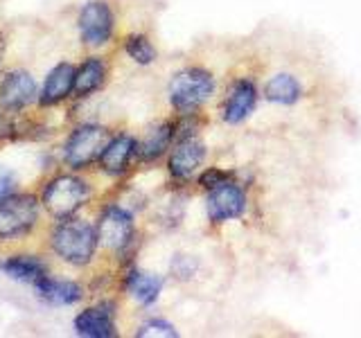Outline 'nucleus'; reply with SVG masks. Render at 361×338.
Instances as JSON below:
<instances>
[{"instance_id": "obj_2", "label": "nucleus", "mask_w": 361, "mask_h": 338, "mask_svg": "<svg viewBox=\"0 0 361 338\" xmlns=\"http://www.w3.org/2000/svg\"><path fill=\"white\" fill-rule=\"evenodd\" d=\"M214 77L206 68L190 65L185 70H180L172 77V82L167 86L169 104L180 115L185 113H197L206 101L214 95Z\"/></svg>"}, {"instance_id": "obj_21", "label": "nucleus", "mask_w": 361, "mask_h": 338, "mask_svg": "<svg viewBox=\"0 0 361 338\" xmlns=\"http://www.w3.org/2000/svg\"><path fill=\"white\" fill-rule=\"evenodd\" d=\"M124 52L129 54V59H133L138 65H152L156 61V48L149 41V37L145 34H129L127 41H124Z\"/></svg>"}, {"instance_id": "obj_14", "label": "nucleus", "mask_w": 361, "mask_h": 338, "mask_svg": "<svg viewBox=\"0 0 361 338\" xmlns=\"http://www.w3.org/2000/svg\"><path fill=\"white\" fill-rule=\"evenodd\" d=\"M73 86H75V65H71V63L54 65L50 75L45 77V84L39 93V104L41 106L59 104V101H63L73 93Z\"/></svg>"}, {"instance_id": "obj_9", "label": "nucleus", "mask_w": 361, "mask_h": 338, "mask_svg": "<svg viewBox=\"0 0 361 338\" xmlns=\"http://www.w3.org/2000/svg\"><path fill=\"white\" fill-rule=\"evenodd\" d=\"M259 101V90L257 84L251 77H240L231 84L228 93L224 97L221 104V120L231 127L246 122L253 115V111L257 108Z\"/></svg>"}, {"instance_id": "obj_4", "label": "nucleus", "mask_w": 361, "mask_h": 338, "mask_svg": "<svg viewBox=\"0 0 361 338\" xmlns=\"http://www.w3.org/2000/svg\"><path fill=\"white\" fill-rule=\"evenodd\" d=\"M39 219V201L32 194H14L0 199V242L27 234Z\"/></svg>"}, {"instance_id": "obj_6", "label": "nucleus", "mask_w": 361, "mask_h": 338, "mask_svg": "<svg viewBox=\"0 0 361 338\" xmlns=\"http://www.w3.org/2000/svg\"><path fill=\"white\" fill-rule=\"evenodd\" d=\"M248 208V196L246 189L235 183V180H226V183L208 189L206 196V212L210 223H226L242 219Z\"/></svg>"}, {"instance_id": "obj_8", "label": "nucleus", "mask_w": 361, "mask_h": 338, "mask_svg": "<svg viewBox=\"0 0 361 338\" xmlns=\"http://www.w3.org/2000/svg\"><path fill=\"white\" fill-rule=\"evenodd\" d=\"M79 37L88 45V48H102L113 37V27H116V16H113L111 7L104 0H93L82 7L77 18Z\"/></svg>"}, {"instance_id": "obj_20", "label": "nucleus", "mask_w": 361, "mask_h": 338, "mask_svg": "<svg viewBox=\"0 0 361 338\" xmlns=\"http://www.w3.org/2000/svg\"><path fill=\"white\" fill-rule=\"evenodd\" d=\"M172 142H174V124L158 122L145 133L142 142H138V156L142 161H156V158H161L169 149Z\"/></svg>"}, {"instance_id": "obj_15", "label": "nucleus", "mask_w": 361, "mask_h": 338, "mask_svg": "<svg viewBox=\"0 0 361 338\" xmlns=\"http://www.w3.org/2000/svg\"><path fill=\"white\" fill-rule=\"evenodd\" d=\"M39 298L45 300L52 307H71V304L79 302L84 296V289L77 284V282H71V280H54V277H41L37 284Z\"/></svg>"}, {"instance_id": "obj_1", "label": "nucleus", "mask_w": 361, "mask_h": 338, "mask_svg": "<svg viewBox=\"0 0 361 338\" xmlns=\"http://www.w3.org/2000/svg\"><path fill=\"white\" fill-rule=\"evenodd\" d=\"M52 251L59 255L66 264L86 266L95 257L97 251V230L95 225L82 219H66L50 234Z\"/></svg>"}, {"instance_id": "obj_19", "label": "nucleus", "mask_w": 361, "mask_h": 338, "mask_svg": "<svg viewBox=\"0 0 361 338\" xmlns=\"http://www.w3.org/2000/svg\"><path fill=\"white\" fill-rule=\"evenodd\" d=\"M106 79V65L97 56H90L82 65L75 70V86H73V95L75 97H88L90 93L102 88Z\"/></svg>"}, {"instance_id": "obj_18", "label": "nucleus", "mask_w": 361, "mask_h": 338, "mask_svg": "<svg viewBox=\"0 0 361 338\" xmlns=\"http://www.w3.org/2000/svg\"><path fill=\"white\" fill-rule=\"evenodd\" d=\"M124 284H127L129 296L138 302L140 307H152V304H156V300L161 298L165 280L161 275L145 273V270H131Z\"/></svg>"}, {"instance_id": "obj_16", "label": "nucleus", "mask_w": 361, "mask_h": 338, "mask_svg": "<svg viewBox=\"0 0 361 338\" xmlns=\"http://www.w3.org/2000/svg\"><path fill=\"white\" fill-rule=\"evenodd\" d=\"M262 97L269 104L293 106V104H298L302 97V86L291 73H278L267 79V84L262 88Z\"/></svg>"}, {"instance_id": "obj_10", "label": "nucleus", "mask_w": 361, "mask_h": 338, "mask_svg": "<svg viewBox=\"0 0 361 338\" xmlns=\"http://www.w3.org/2000/svg\"><path fill=\"white\" fill-rule=\"evenodd\" d=\"M206 144L199 138H185V140H176L174 149L169 154L167 169L172 178L176 180H190L199 172V167L206 161Z\"/></svg>"}, {"instance_id": "obj_22", "label": "nucleus", "mask_w": 361, "mask_h": 338, "mask_svg": "<svg viewBox=\"0 0 361 338\" xmlns=\"http://www.w3.org/2000/svg\"><path fill=\"white\" fill-rule=\"evenodd\" d=\"M135 336H140V338H149V336L176 338L178 332H176V327H174L172 323H167L165 318H149V320H145V323L138 327V332H135Z\"/></svg>"}, {"instance_id": "obj_5", "label": "nucleus", "mask_w": 361, "mask_h": 338, "mask_svg": "<svg viewBox=\"0 0 361 338\" xmlns=\"http://www.w3.org/2000/svg\"><path fill=\"white\" fill-rule=\"evenodd\" d=\"M109 138H111L109 131L104 127H99V124H84V127H77L63 146L66 163L73 169H84L90 163L99 161V154L106 146Z\"/></svg>"}, {"instance_id": "obj_24", "label": "nucleus", "mask_w": 361, "mask_h": 338, "mask_svg": "<svg viewBox=\"0 0 361 338\" xmlns=\"http://www.w3.org/2000/svg\"><path fill=\"white\" fill-rule=\"evenodd\" d=\"M231 178H233V172H226V169H221V167H208L206 172L199 174V185L208 192L212 187L226 183V180H231Z\"/></svg>"}, {"instance_id": "obj_12", "label": "nucleus", "mask_w": 361, "mask_h": 338, "mask_svg": "<svg viewBox=\"0 0 361 338\" xmlns=\"http://www.w3.org/2000/svg\"><path fill=\"white\" fill-rule=\"evenodd\" d=\"M135 154H138V140L133 135L129 133L113 135L99 154V167L111 176H120L129 169V163Z\"/></svg>"}, {"instance_id": "obj_3", "label": "nucleus", "mask_w": 361, "mask_h": 338, "mask_svg": "<svg viewBox=\"0 0 361 338\" xmlns=\"http://www.w3.org/2000/svg\"><path fill=\"white\" fill-rule=\"evenodd\" d=\"M88 183L79 176H56L43 189V208L54 219H66L75 214L88 201Z\"/></svg>"}, {"instance_id": "obj_7", "label": "nucleus", "mask_w": 361, "mask_h": 338, "mask_svg": "<svg viewBox=\"0 0 361 338\" xmlns=\"http://www.w3.org/2000/svg\"><path fill=\"white\" fill-rule=\"evenodd\" d=\"M99 246L109 248L113 253H122L131 246L135 237L133 214L120 206H111L102 212V217L95 225Z\"/></svg>"}, {"instance_id": "obj_17", "label": "nucleus", "mask_w": 361, "mask_h": 338, "mask_svg": "<svg viewBox=\"0 0 361 338\" xmlns=\"http://www.w3.org/2000/svg\"><path fill=\"white\" fill-rule=\"evenodd\" d=\"M0 270L16 282H25V284H37L41 277L48 275V266L37 255H14L0 262Z\"/></svg>"}, {"instance_id": "obj_11", "label": "nucleus", "mask_w": 361, "mask_h": 338, "mask_svg": "<svg viewBox=\"0 0 361 338\" xmlns=\"http://www.w3.org/2000/svg\"><path fill=\"white\" fill-rule=\"evenodd\" d=\"M75 332L84 338H111L116 336V304L113 302H99L95 307H88L77 315Z\"/></svg>"}, {"instance_id": "obj_23", "label": "nucleus", "mask_w": 361, "mask_h": 338, "mask_svg": "<svg viewBox=\"0 0 361 338\" xmlns=\"http://www.w3.org/2000/svg\"><path fill=\"white\" fill-rule=\"evenodd\" d=\"M197 268H199V262H197L195 257H190V255H176L172 259V264H169V273H172L176 280L185 282V280H192V275L197 273Z\"/></svg>"}, {"instance_id": "obj_13", "label": "nucleus", "mask_w": 361, "mask_h": 338, "mask_svg": "<svg viewBox=\"0 0 361 338\" xmlns=\"http://www.w3.org/2000/svg\"><path fill=\"white\" fill-rule=\"evenodd\" d=\"M34 97H37V84H34L32 75L25 70L9 73L3 79V84H0V104L5 108H25L30 101H34Z\"/></svg>"}, {"instance_id": "obj_26", "label": "nucleus", "mask_w": 361, "mask_h": 338, "mask_svg": "<svg viewBox=\"0 0 361 338\" xmlns=\"http://www.w3.org/2000/svg\"><path fill=\"white\" fill-rule=\"evenodd\" d=\"M0 54H3V43H0Z\"/></svg>"}, {"instance_id": "obj_25", "label": "nucleus", "mask_w": 361, "mask_h": 338, "mask_svg": "<svg viewBox=\"0 0 361 338\" xmlns=\"http://www.w3.org/2000/svg\"><path fill=\"white\" fill-rule=\"evenodd\" d=\"M14 185H16V176L9 169H0V199L9 196L14 192Z\"/></svg>"}]
</instances>
